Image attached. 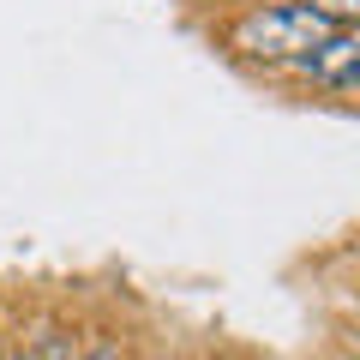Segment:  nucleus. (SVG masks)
<instances>
[{
    "instance_id": "nucleus-1",
    "label": "nucleus",
    "mask_w": 360,
    "mask_h": 360,
    "mask_svg": "<svg viewBox=\"0 0 360 360\" xmlns=\"http://www.w3.org/2000/svg\"><path fill=\"white\" fill-rule=\"evenodd\" d=\"M330 13H319V6H307V0H264V6H246L240 18H234L229 42L234 54H246V60H264V66H295L307 49H319L324 37H336Z\"/></svg>"
},
{
    "instance_id": "nucleus-2",
    "label": "nucleus",
    "mask_w": 360,
    "mask_h": 360,
    "mask_svg": "<svg viewBox=\"0 0 360 360\" xmlns=\"http://www.w3.org/2000/svg\"><path fill=\"white\" fill-rule=\"evenodd\" d=\"M354 66H360V37H354V30H336V37H324L319 49H307L288 72L312 78V84L336 90V96H348V90H354Z\"/></svg>"
},
{
    "instance_id": "nucleus-3",
    "label": "nucleus",
    "mask_w": 360,
    "mask_h": 360,
    "mask_svg": "<svg viewBox=\"0 0 360 360\" xmlns=\"http://www.w3.org/2000/svg\"><path fill=\"white\" fill-rule=\"evenodd\" d=\"M307 6H319V13H330L336 25H354V13H360V0H307Z\"/></svg>"
},
{
    "instance_id": "nucleus-4",
    "label": "nucleus",
    "mask_w": 360,
    "mask_h": 360,
    "mask_svg": "<svg viewBox=\"0 0 360 360\" xmlns=\"http://www.w3.org/2000/svg\"><path fill=\"white\" fill-rule=\"evenodd\" d=\"M84 360H120V348H115V342H90Z\"/></svg>"
}]
</instances>
